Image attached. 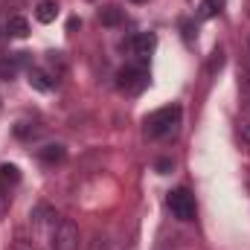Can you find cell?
I'll return each instance as SVG.
<instances>
[{
	"mask_svg": "<svg viewBox=\"0 0 250 250\" xmlns=\"http://www.w3.org/2000/svg\"><path fill=\"white\" fill-rule=\"evenodd\" d=\"M181 105H166V108H157L154 114L146 117V134L154 137V140H166V137H175L178 134V125H181Z\"/></svg>",
	"mask_w": 250,
	"mask_h": 250,
	"instance_id": "6da1fadb",
	"label": "cell"
},
{
	"mask_svg": "<svg viewBox=\"0 0 250 250\" xmlns=\"http://www.w3.org/2000/svg\"><path fill=\"white\" fill-rule=\"evenodd\" d=\"M79 242H82V236H79L76 221L62 218L53 230V250H79Z\"/></svg>",
	"mask_w": 250,
	"mask_h": 250,
	"instance_id": "7a4b0ae2",
	"label": "cell"
},
{
	"mask_svg": "<svg viewBox=\"0 0 250 250\" xmlns=\"http://www.w3.org/2000/svg\"><path fill=\"white\" fill-rule=\"evenodd\" d=\"M169 209H172V215L178 218V221H192L195 218V212H198V207H195V198H192V192L189 189H175V192H169Z\"/></svg>",
	"mask_w": 250,
	"mask_h": 250,
	"instance_id": "3957f363",
	"label": "cell"
},
{
	"mask_svg": "<svg viewBox=\"0 0 250 250\" xmlns=\"http://www.w3.org/2000/svg\"><path fill=\"white\" fill-rule=\"evenodd\" d=\"M117 84H120V90L125 93H140L146 84H148V70L146 67H123L120 73H117Z\"/></svg>",
	"mask_w": 250,
	"mask_h": 250,
	"instance_id": "277c9868",
	"label": "cell"
},
{
	"mask_svg": "<svg viewBox=\"0 0 250 250\" xmlns=\"http://www.w3.org/2000/svg\"><path fill=\"white\" fill-rule=\"evenodd\" d=\"M154 47H157V38L151 35V32H137V35H131V41H128V50L143 62V59H148L151 53H154Z\"/></svg>",
	"mask_w": 250,
	"mask_h": 250,
	"instance_id": "5b68a950",
	"label": "cell"
},
{
	"mask_svg": "<svg viewBox=\"0 0 250 250\" xmlns=\"http://www.w3.org/2000/svg\"><path fill=\"white\" fill-rule=\"evenodd\" d=\"M3 29H6L9 38H26V35H29V21H26L23 15H12Z\"/></svg>",
	"mask_w": 250,
	"mask_h": 250,
	"instance_id": "8992f818",
	"label": "cell"
},
{
	"mask_svg": "<svg viewBox=\"0 0 250 250\" xmlns=\"http://www.w3.org/2000/svg\"><path fill=\"white\" fill-rule=\"evenodd\" d=\"M35 18H38L41 23H53V21L59 18V3H56V0H41L38 9H35Z\"/></svg>",
	"mask_w": 250,
	"mask_h": 250,
	"instance_id": "52a82bcc",
	"label": "cell"
},
{
	"mask_svg": "<svg viewBox=\"0 0 250 250\" xmlns=\"http://www.w3.org/2000/svg\"><path fill=\"white\" fill-rule=\"evenodd\" d=\"M38 157H41L47 166H53V163H62L64 157H67V151H64V146L56 143V146H44V148L38 151Z\"/></svg>",
	"mask_w": 250,
	"mask_h": 250,
	"instance_id": "ba28073f",
	"label": "cell"
},
{
	"mask_svg": "<svg viewBox=\"0 0 250 250\" xmlns=\"http://www.w3.org/2000/svg\"><path fill=\"white\" fill-rule=\"evenodd\" d=\"M29 84H32V87H38V90H50L56 82L50 79V73H47L44 67H35V70H29Z\"/></svg>",
	"mask_w": 250,
	"mask_h": 250,
	"instance_id": "9c48e42d",
	"label": "cell"
},
{
	"mask_svg": "<svg viewBox=\"0 0 250 250\" xmlns=\"http://www.w3.org/2000/svg\"><path fill=\"white\" fill-rule=\"evenodd\" d=\"M99 21H102L105 26H120L125 21V15H123L120 6H105V9H99Z\"/></svg>",
	"mask_w": 250,
	"mask_h": 250,
	"instance_id": "30bf717a",
	"label": "cell"
},
{
	"mask_svg": "<svg viewBox=\"0 0 250 250\" xmlns=\"http://www.w3.org/2000/svg\"><path fill=\"white\" fill-rule=\"evenodd\" d=\"M21 56H23V53H15V56H9V59H0V76H3V79H15V73H18L21 64H23Z\"/></svg>",
	"mask_w": 250,
	"mask_h": 250,
	"instance_id": "8fae6325",
	"label": "cell"
},
{
	"mask_svg": "<svg viewBox=\"0 0 250 250\" xmlns=\"http://www.w3.org/2000/svg\"><path fill=\"white\" fill-rule=\"evenodd\" d=\"M18 181H21V175H18L15 166H0V187L9 189V187H15Z\"/></svg>",
	"mask_w": 250,
	"mask_h": 250,
	"instance_id": "7c38bea8",
	"label": "cell"
},
{
	"mask_svg": "<svg viewBox=\"0 0 250 250\" xmlns=\"http://www.w3.org/2000/svg\"><path fill=\"white\" fill-rule=\"evenodd\" d=\"M212 15H215V0H204V3H201L198 18H212Z\"/></svg>",
	"mask_w": 250,
	"mask_h": 250,
	"instance_id": "4fadbf2b",
	"label": "cell"
},
{
	"mask_svg": "<svg viewBox=\"0 0 250 250\" xmlns=\"http://www.w3.org/2000/svg\"><path fill=\"white\" fill-rule=\"evenodd\" d=\"M157 169H160V172H163V175H166V172H169V169H172V160H157Z\"/></svg>",
	"mask_w": 250,
	"mask_h": 250,
	"instance_id": "5bb4252c",
	"label": "cell"
},
{
	"mask_svg": "<svg viewBox=\"0 0 250 250\" xmlns=\"http://www.w3.org/2000/svg\"><path fill=\"white\" fill-rule=\"evenodd\" d=\"M242 137H245V143L250 146V123H245V125H242Z\"/></svg>",
	"mask_w": 250,
	"mask_h": 250,
	"instance_id": "9a60e30c",
	"label": "cell"
},
{
	"mask_svg": "<svg viewBox=\"0 0 250 250\" xmlns=\"http://www.w3.org/2000/svg\"><path fill=\"white\" fill-rule=\"evenodd\" d=\"M131 3H146V0H131Z\"/></svg>",
	"mask_w": 250,
	"mask_h": 250,
	"instance_id": "2e32d148",
	"label": "cell"
},
{
	"mask_svg": "<svg viewBox=\"0 0 250 250\" xmlns=\"http://www.w3.org/2000/svg\"><path fill=\"white\" fill-rule=\"evenodd\" d=\"M248 73H250V59H248Z\"/></svg>",
	"mask_w": 250,
	"mask_h": 250,
	"instance_id": "e0dca14e",
	"label": "cell"
},
{
	"mask_svg": "<svg viewBox=\"0 0 250 250\" xmlns=\"http://www.w3.org/2000/svg\"><path fill=\"white\" fill-rule=\"evenodd\" d=\"M248 47H250V35H248Z\"/></svg>",
	"mask_w": 250,
	"mask_h": 250,
	"instance_id": "ac0fdd59",
	"label": "cell"
},
{
	"mask_svg": "<svg viewBox=\"0 0 250 250\" xmlns=\"http://www.w3.org/2000/svg\"><path fill=\"white\" fill-rule=\"evenodd\" d=\"M248 12H250V0H248Z\"/></svg>",
	"mask_w": 250,
	"mask_h": 250,
	"instance_id": "d6986e66",
	"label": "cell"
}]
</instances>
